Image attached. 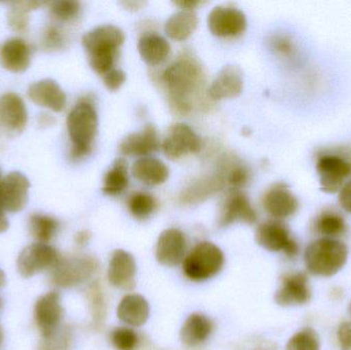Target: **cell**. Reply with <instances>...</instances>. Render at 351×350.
<instances>
[{"label":"cell","mask_w":351,"mask_h":350,"mask_svg":"<svg viewBox=\"0 0 351 350\" xmlns=\"http://www.w3.org/2000/svg\"><path fill=\"white\" fill-rule=\"evenodd\" d=\"M162 82L169 92L171 108L179 114L192 110L191 100L204 84L202 64L189 51L180 55L162 73Z\"/></svg>","instance_id":"1"},{"label":"cell","mask_w":351,"mask_h":350,"mask_svg":"<svg viewBox=\"0 0 351 350\" xmlns=\"http://www.w3.org/2000/svg\"><path fill=\"white\" fill-rule=\"evenodd\" d=\"M125 40V33L114 25H102L86 32L82 42L92 69L102 76L112 70Z\"/></svg>","instance_id":"2"},{"label":"cell","mask_w":351,"mask_h":350,"mask_svg":"<svg viewBox=\"0 0 351 350\" xmlns=\"http://www.w3.org/2000/svg\"><path fill=\"white\" fill-rule=\"evenodd\" d=\"M67 129L72 142L70 158L80 160L88 155L98 132V115L88 99H82L70 111Z\"/></svg>","instance_id":"3"},{"label":"cell","mask_w":351,"mask_h":350,"mask_svg":"<svg viewBox=\"0 0 351 350\" xmlns=\"http://www.w3.org/2000/svg\"><path fill=\"white\" fill-rule=\"evenodd\" d=\"M348 247L334 238H321L305 251L306 268L313 275L330 277L339 273L348 261Z\"/></svg>","instance_id":"4"},{"label":"cell","mask_w":351,"mask_h":350,"mask_svg":"<svg viewBox=\"0 0 351 350\" xmlns=\"http://www.w3.org/2000/svg\"><path fill=\"white\" fill-rule=\"evenodd\" d=\"M224 265V254L216 245L202 242L196 245L183 261V273L193 282L212 279Z\"/></svg>","instance_id":"5"},{"label":"cell","mask_w":351,"mask_h":350,"mask_svg":"<svg viewBox=\"0 0 351 350\" xmlns=\"http://www.w3.org/2000/svg\"><path fill=\"white\" fill-rule=\"evenodd\" d=\"M98 266V261L90 256L61 257L51 269V282L60 288L75 287L90 279Z\"/></svg>","instance_id":"6"},{"label":"cell","mask_w":351,"mask_h":350,"mask_svg":"<svg viewBox=\"0 0 351 350\" xmlns=\"http://www.w3.org/2000/svg\"><path fill=\"white\" fill-rule=\"evenodd\" d=\"M255 236L257 244L270 252H284L289 258L298 255V244L291 238L286 224L280 220H269L260 224Z\"/></svg>","instance_id":"7"},{"label":"cell","mask_w":351,"mask_h":350,"mask_svg":"<svg viewBox=\"0 0 351 350\" xmlns=\"http://www.w3.org/2000/svg\"><path fill=\"white\" fill-rule=\"evenodd\" d=\"M59 252L47 244L29 245L23 249L16 260V267L23 277H33L45 271H51L60 260Z\"/></svg>","instance_id":"8"},{"label":"cell","mask_w":351,"mask_h":350,"mask_svg":"<svg viewBox=\"0 0 351 350\" xmlns=\"http://www.w3.org/2000/svg\"><path fill=\"white\" fill-rule=\"evenodd\" d=\"M28 121L26 105L19 95L6 92L0 97V138L21 135Z\"/></svg>","instance_id":"9"},{"label":"cell","mask_w":351,"mask_h":350,"mask_svg":"<svg viewBox=\"0 0 351 350\" xmlns=\"http://www.w3.org/2000/svg\"><path fill=\"white\" fill-rule=\"evenodd\" d=\"M317 172L322 190L332 195L341 190L351 176V162L338 154H326L317 160Z\"/></svg>","instance_id":"10"},{"label":"cell","mask_w":351,"mask_h":350,"mask_svg":"<svg viewBox=\"0 0 351 350\" xmlns=\"http://www.w3.org/2000/svg\"><path fill=\"white\" fill-rule=\"evenodd\" d=\"M63 318L64 308L59 292H49L37 300L34 308V320L43 338L55 334L61 327Z\"/></svg>","instance_id":"11"},{"label":"cell","mask_w":351,"mask_h":350,"mask_svg":"<svg viewBox=\"0 0 351 350\" xmlns=\"http://www.w3.org/2000/svg\"><path fill=\"white\" fill-rule=\"evenodd\" d=\"M202 140L192 127L185 123L171 125L162 142V150L170 160H178L189 153H197Z\"/></svg>","instance_id":"12"},{"label":"cell","mask_w":351,"mask_h":350,"mask_svg":"<svg viewBox=\"0 0 351 350\" xmlns=\"http://www.w3.org/2000/svg\"><path fill=\"white\" fill-rule=\"evenodd\" d=\"M208 29L218 37H235L247 28L245 14L234 6L219 5L208 16Z\"/></svg>","instance_id":"13"},{"label":"cell","mask_w":351,"mask_h":350,"mask_svg":"<svg viewBox=\"0 0 351 350\" xmlns=\"http://www.w3.org/2000/svg\"><path fill=\"white\" fill-rule=\"evenodd\" d=\"M257 221V213L251 201L241 190L231 189L221 203L218 224L226 227L235 222L254 224Z\"/></svg>","instance_id":"14"},{"label":"cell","mask_w":351,"mask_h":350,"mask_svg":"<svg viewBox=\"0 0 351 350\" xmlns=\"http://www.w3.org/2000/svg\"><path fill=\"white\" fill-rule=\"evenodd\" d=\"M30 182L20 172H12L0 182V205L4 211L19 213L28 203Z\"/></svg>","instance_id":"15"},{"label":"cell","mask_w":351,"mask_h":350,"mask_svg":"<svg viewBox=\"0 0 351 350\" xmlns=\"http://www.w3.org/2000/svg\"><path fill=\"white\" fill-rule=\"evenodd\" d=\"M311 298L308 277L305 273H297L286 275L282 279L274 299L278 305L290 308L306 304Z\"/></svg>","instance_id":"16"},{"label":"cell","mask_w":351,"mask_h":350,"mask_svg":"<svg viewBox=\"0 0 351 350\" xmlns=\"http://www.w3.org/2000/svg\"><path fill=\"white\" fill-rule=\"evenodd\" d=\"M186 252V238L181 230L171 228L165 230L156 245V259L160 264L175 267L184 261Z\"/></svg>","instance_id":"17"},{"label":"cell","mask_w":351,"mask_h":350,"mask_svg":"<svg viewBox=\"0 0 351 350\" xmlns=\"http://www.w3.org/2000/svg\"><path fill=\"white\" fill-rule=\"evenodd\" d=\"M263 205L271 217L280 220L294 215L298 210L299 203L289 187L280 183L268 189L263 197Z\"/></svg>","instance_id":"18"},{"label":"cell","mask_w":351,"mask_h":350,"mask_svg":"<svg viewBox=\"0 0 351 350\" xmlns=\"http://www.w3.org/2000/svg\"><path fill=\"white\" fill-rule=\"evenodd\" d=\"M27 94L33 103L53 112H61L67 104L65 92L53 79H43L31 84Z\"/></svg>","instance_id":"19"},{"label":"cell","mask_w":351,"mask_h":350,"mask_svg":"<svg viewBox=\"0 0 351 350\" xmlns=\"http://www.w3.org/2000/svg\"><path fill=\"white\" fill-rule=\"evenodd\" d=\"M136 273L137 265L134 257L127 251H115L109 263V283L117 289L132 290L135 287Z\"/></svg>","instance_id":"20"},{"label":"cell","mask_w":351,"mask_h":350,"mask_svg":"<svg viewBox=\"0 0 351 350\" xmlns=\"http://www.w3.org/2000/svg\"><path fill=\"white\" fill-rule=\"evenodd\" d=\"M243 75L237 65H226L217 74L208 88V95L214 100L237 98L243 92Z\"/></svg>","instance_id":"21"},{"label":"cell","mask_w":351,"mask_h":350,"mask_svg":"<svg viewBox=\"0 0 351 350\" xmlns=\"http://www.w3.org/2000/svg\"><path fill=\"white\" fill-rule=\"evenodd\" d=\"M30 63V47L24 39L12 37L0 45V65L8 71L21 73L28 69Z\"/></svg>","instance_id":"22"},{"label":"cell","mask_w":351,"mask_h":350,"mask_svg":"<svg viewBox=\"0 0 351 350\" xmlns=\"http://www.w3.org/2000/svg\"><path fill=\"white\" fill-rule=\"evenodd\" d=\"M160 148V138L156 127L148 123L143 131L127 136L119 145L121 153L127 156H142L156 151Z\"/></svg>","instance_id":"23"},{"label":"cell","mask_w":351,"mask_h":350,"mask_svg":"<svg viewBox=\"0 0 351 350\" xmlns=\"http://www.w3.org/2000/svg\"><path fill=\"white\" fill-rule=\"evenodd\" d=\"M150 308L147 300L139 294L125 296L117 308V316L123 324L140 327L147 322Z\"/></svg>","instance_id":"24"},{"label":"cell","mask_w":351,"mask_h":350,"mask_svg":"<svg viewBox=\"0 0 351 350\" xmlns=\"http://www.w3.org/2000/svg\"><path fill=\"white\" fill-rule=\"evenodd\" d=\"M226 171L227 166H225V170L196 181L191 184V186L183 191L181 201L185 203H199L214 195L217 191L221 190L226 184Z\"/></svg>","instance_id":"25"},{"label":"cell","mask_w":351,"mask_h":350,"mask_svg":"<svg viewBox=\"0 0 351 350\" xmlns=\"http://www.w3.org/2000/svg\"><path fill=\"white\" fill-rule=\"evenodd\" d=\"M138 51L143 61L150 66L164 63L171 53V45L165 37L156 33L142 35L138 42Z\"/></svg>","instance_id":"26"},{"label":"cell","mask_w":351,"mask_h":350,"mask_svg":"<svg viewBox=\"0 0 351 350\" xmlns=\"http://www.w3.org/2000/svg\"><path fill=\"white\" fill-rule=\"evenodd\" d=\"M132 173L140 182L150 186L164 184L170 175L168 166L162 160L149 156L136 160Z\"/></svg>","instance_id":"27"},{"label":"cell","mask_w":351,"mask_h":350,"mask_svg":"<svg viewBox=\"0 0 351 350\" xmlns=\"http://www.w3.org/2000/svg\"><path fill=\"white\" fill-rule=\"evenodd\" d=\"M213 332V323L202 314H192L188 316L181 329L182 342L188 347H195L204 343Z\"/></svg>","instance_id":"28"},{"label":"cell","mask_w":351,"mask_h":350,"mask_svg":"<svg viewBox=\"0 0 351 350\" xmlns=\"http://www.w3.org/2000/svg\"><path fill=\"white\" fill-rule=\"evenodd\" d=\"M197 25V14L193 10H180L167 21L165 31L170 38L182 41L193 34Z\"/></svg>","instance_id":"29"},{"label":"cell","mask_w":351,"mask_h":350,"mask_svg":"<svg viewBox=\"0 0 351 350\" xmlns=\"http://www.w3.org/2000/svg\"><path fill=\"white\" fill-rule=\"evenodd\" d=\"M45 4L43 1H14L10 3L8 24L14 32L24 34L29 29V12Z\"/></svg>","instance_id":"30"},{"label":"cell","mask_w":351,"mask_h":350,"mask_svg":"<svg viewBox=\"0 0 351 350\" xmlns=\"http://www.w3.org/2000/svg\"><path fill=\"white\" fill-rule=\"evenodd\" d=\"M129 185V175H128V164L125 158H117L113 162L110 170L106 173L103 184V192L107 195H121Z\"/></svg>","instance_id":"31"},{"label":"cell","mask_w":351,"mask_h":350,"mask_svg":"<svg viewBox=\"0 0 351 350\" xmlns=\"http://www.w3.org/2000/svg\"><path fill=\"white\" fill-rule=\"evenodd\" d=\"M59 226V222L55 218L45 214H33L29 218L31 236L40 244L51 242L57 234Z\"/></svg>","instance_id":"32"},{"label":"cell","mask_w":351,"mask_h":350,"mask_svg":"<svg viewBox=\"0 0 351 350\" xmlns=\"http://www.w3.org/2000/svg\"><path fill=\"white\" fill-rule=\"evenodd\" d=\"M317 230L326 238H334L346 232V220L335 212H324L317 220Z\"/></svg>","instance_id":"33"},{"label":"cell","mask_w":351,"mask_h":350,"mask_svg":"<svg viewBox=\"0 0 351 350\" xmlns=\"http://www.w3.org/2000/svg\"><path fill=\"white\" fill-rule=\"evenodd\" d=\"M49 14L57 24H67L73 22L78 18L82 6L78 1L63 0L49 3Z\"/></svg>","instance_id":"34"},{"label":"cell","mask_w":351,"mask_h":350,"mask_svg":"<svg viewBox=\"0 0 351 350\" xmlns=\"http://www.w3.org/2000/svg\"><path fill=\"white\" fill-rule=\"evenodd\" d=\"M69 36L61 25H47L41 35V47L47 51H56L67 47Z\"/></svg>","instance_id":"35"},{"label":"cell","mask_w":351,"mask_h":350,"mask_svg":"<svg viewBox=\"0 0 351 350\" xmlns=\"http://www.w3.org/2000/svg\"><path fill=\"white\" fill-rule=\"evenodd\" d=\"M158 203L149 193L136 192L130 197L129 210L138 220H145L156 212Z\"/></svg>","instance_id":"36"},{"label":"cell","mask_w":351,"mask_h":350,"mask_svg":"<svg viewBox=\"0 0 351 350\" xmlns=\"http://www.w3.org/2000/svg\"><path fill=\"white\" fill-rule=\"evenodd\" d=\"M319 338L313 329L305 328L289 340L287 350H319Z\"/></svg>","instance_id":"37"},{"label":"cell","mask_w":351,"mask_h":350,"mask_svg":"<svg viewBox=\"0 0 351 350\" xmlns=\"http://www.w3.org/2000/svg\"><path fill=\"white\" fill-rule=\"evenodd\" d=\"M111 343L117 350H134L139 343V336L130 328H117L111 332Z\"/></svg>","instance_id":"38"},{"label":"cell","mask_w":351,"mask_h":350,"mask_svg":"<svg viewBox=\"0 0 351 350\" xmlns=\"http://www.w3.org/2000/svg\"><path fill=\"white\" fill-rule=\"evenodd\" d=\"M250 178V172L247 166L241 164H231L227 166L226 182L230 185L231 188L239 190L243 188Z\"/></svg>","instance_id":"39"},{"label":"cell","mask_w":351,"mask_h":350,"mask_svg":"<svg viewBox=\"0 0 351 350\" xmlns=\"http://www.w3.org/2000/svg\"><path fill=\"white\" fill-rule=\"evenodd\" d=\"M70 332L67 329L60 328L55 334L47 338H43V343L39 350H68L69 349Z\"/></svg>","instance_id":"40"},{"label":"cell","mask_w":351,"mask_h":350,"mask_svg":"<svg viewBox=\"0 0 351 350\" xmlns=\"http://www.w3.org/2000/svg\"><path fill=\"white\" fill-rule=\"evenodd\" d=\"M270 47L278 55L282 57H291L294 55L295 45L289 37L284 35H276L270 40Z\"/></svg>","instance_id":"41"},{"label":"cell","mask_w":351,"mask_h":350,"mask_svg":"<svg viewBox=\"0 0 351 350\" xmlns=\"http://www.w3.org/2000/svg\"><path fill=\"white\" fill-rule=\"evenodd\" d=\"M127 79V74L125 71L121 69L113 68L112 70L108 73L103 75V82H104L105 86L108 88L111 92L119 90Z\"/></svg>","instance_id":"42"},{"label":"cell","mask_w":351,"mask_h":350,"mask_svg":"<svg viewBox=\"0 0 351 350\" xmlns=\"http://www.w3.org/2000/svg\"><path fill=\"white\" fill-rule=\"evenodd\" d=\"M338 340L342 350H351V322L340 325L338 329Z\"/></svg>","instance_id":"43"},{"label":"cell","mask_w":351,"mask_h":350,"mask_svg":"<svg viewBox=\"0 0 351 350\" xmlns=\"http://www.w3.org/2000/svg\"><path fill=\"white\" fill-rule=\"evenodd\" d=\"M339 203L344 211L351 214V180L346 183L340 190Z\"/></svg>","instance_id":"44"},{"label":"cell","mask_w":351,"mask_h":350,"mask_svg":"<svg viewBox=\"0 0 351 350\" xmlns=\"http://www.w3.org/2000/svg\"><path fill=\"white\" fill-rule=\"evenodd\" d=\"M175 5L179 6L181 10H193L196 6L202 4L200 1H195V0H180V1H175Z\"/></svg>","instance_id":"45"},{"label":"cell","mask_w":351,"mask_h":350,"mask_svg":"<svg viewBox=\"0 0 351 350\" xmlns=\"http://www.w3.org/2000/svg\"><path fill=\"white\" fill-rule=\"evenodd\" d=\"M55 117L51 116L49 113H41V114H39L38 123L41 127H51V125H55Z\"/></svg>","instance_id":"46"},{"label":"cell","mask_w":351,"mask_h":350,"mask_svg":"<svg viewBox=\"0 0 351 350\" xmlns=\"http://www.w3.org/2000/svg\"><path fill=\"white\" fill-rule=\"evenodd\" d=\"M90 238V234L86 230H84V232H78L75 236V242L76 244L80 245V246H86L88 244V240Z\"/></svg>","instance_id":"47"},{"label":"cell","mask_w":351,"mask_h":350,"mask_svg":"<svg viewBox=\"0 0 351 350\" xmlns=\"http://www.w3.org/2000/svg\"><path fill=\"white\" fill-rule=\"evenodd\" d=\"M4 210L2 209L0 205V234L6 232L8 230L10 223H8V218H6L5 214H4Z\"/></svg>","instance_id":"48"},{"label":"cell","mask_w":351,"mask_h":350,"mask_svg":"<svg viewBox=\"0 0 351 350\" xmlns=\"http://www.w3.org/2000/svg\"><path fill=\"white\" fill-rule=\"evenodd\" d=\"M123 6L128 10H138L141 8V6L143 5V2L141 1H125L121 2Z\"/></svg>","instance_id":"49"},{"label":"cell","mask_w":351,"mask_h":350,"mask_svg":"<svg viewBox=\"0 0 351 350\" xmlns=\"http://www.w3.org/2000/svg\"><path fill=\"white\" fill-rule=\"evenodd\" d=\"M4 283H5V275H4L3 271L0 268V288L4 285Z\"/></svg>","instance_id":"50"},{"label":"cell","mask_w":351,"mask_h":350,"mask_svg":"<svg viewBox=\"0 0 351 350\" xmlns=\"http://www.w3.org/2000/svg\"><path fill=\"white\" fill-rule=\"evenodd\" d=\"M2 341V331L1 328H0V343H1Z\"/></svg>","instance_id":"51"},{"label":"cell","mask_w":351,"mask_h":350,"mask_svg":"<svg viewBox=\"0 0 351 350\" xmlns=\"http://www.w3.org/2000/svg\"><path fill=\"white\" fill-rule=\"evenodd\" d=\"M1 306H2V301H1V299H0V308H1Z\"/></svg>","instance_id":"52"},{"label":"cell","mask_w":351,"mask_h":350,"mask_svg":"<svg viewBox=\"0 0 351 350\" xmlns=\"http://www.w3.org/2000/svg\"><path fill=\"white\" fill-rule=\"evenodd\" d=\"M350 314H351V302H350Z\"/></svg>","instance_id":"53"},{"label":"cell","mask_w":351,"mask_h":350,"mask_svg":"<svg viewBox=\"0 0 351 350\" xmlns=\"http://www.w3.org/2000/svg\"><path fill=\"white\" fill-rule=\"evenodd\" d=\"M0 182H1V180H0Z\"/></svg>","instance_id":"54"}]
</instances>
